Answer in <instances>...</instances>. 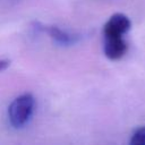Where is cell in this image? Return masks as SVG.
<instances>
[{"instance_id":"1","label":"cell","mask_w":145,"mask_h":145,"mask_svg":"<svg viewBox=\"0 0 145 145\" xmlns=\"http://www.w3.org/2000/svg\"><path fill=\"white\" fill-rule=\"evenodd\" d=\"M34 110L35 97L31 93L20 94L8 106V120L14 128L20 129L31 121Z\"/></svg>"},{"instance_id":"2","label":"cell","mask_w":145,"mask_h":145,"mask_svg":"<svg viewBox=\"0 0 145 145\" xmlns=\"http://www.w3.org/2000/svg\"><path fill=\"white\" fill-rule=\"evenodd\" d=\"M34 28L37 29L39 32L46 33L56 44L61 45V46L74 45L80 39L78 34L70 33V32H68L66 29H62V28H60L58 26H54V25L49 26V25H43V24H40V23H35Z\"/></svg>"},{"instance_id":"3","label":"cell","mask_w":145,"mask_h":145,"mask_svg":"<svg viewBox=\"0 0 145 145\" xmlns=\"http://www.w3.org/2000/svg\"><path fill=\"white\" fill-rule=\"evenodd\" d=\"M130 28V20L123 14L112 15L103 27L104 36H123Z\"/></svg>"},{"instance_id":"4","label":"cell","mask_w":145,"mask_h":145,"mask_svg":"<svg viewBox=\"0 0 145 145\" xmlns=\"http://www.w3.org/2000/svg\"><path fill=\"white\" fill-rule=\"evenodd\" d=\"M104 54L110 60H118L127 52V43L123 36H104Z\"/></svg>"},{"instance_id":"5","label":"cell","mask_w":145,"mask_h":145,"mask_svg":"<svg viewBox=\"0 0 145 145\" xmlns=\"http://www.w3.org/2000/svg\"><path fill=\"white\" fill-rule=\"evenodd\" d=\"M131 145H145V127L137 128L130 138Z\"/></svg>"},{"instance_id":"6","label":"cell","mask_w":145,"mask_h":145,"mask_svg":"<svg viewBox=\"0 0 145 145\" xmlns=\"http://www.w3.org/2000/svg\"><path fill=\"white\" fill-rule=\"evenodd\" d=\"M10 65V61L7 59H0V71L6 70Z\"/></svg>"}]
</instances>
